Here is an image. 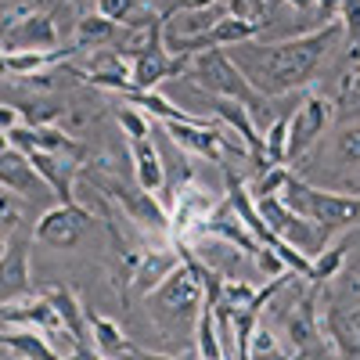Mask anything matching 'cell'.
<instances>
[{"instance_id":"1","label":"cell","mask_w":360,"mask_h":360,"mask_svg":"<svg viewBox=\"0 0 360 360\" xmlns=\"http://www.w3.org/2000/svg\"><path fill=\"white\" fill-rule=\"evenodd\" d=\"M342 33H346L342 22H324L314 33L292 37V40H278V44L245 40L227 51L263 98H281V94H292V90H303L314 83L328 47Z\"/></svg>"},{"instance_id":"2","label":"cell","mask_w":360,"mask_h":360,"mask_svg":"<svg viewBox=\"0 0 360 360\" xmlns=\"http://www.w3.org/2000/svg\"><path fill=\"white\" fill-rule=\"evenodd\" d=\"M144 303H148V314H152L159 332L176 339V335H184L188 328L198 324V317L205 310V288L195 278V270L188 263H180Z\"/></svg>"},{"instance_id":"3","label":"cell","mask_w":360,"mask_h":360,"mask_svg":"<svg viewBox=\"0 0 360 360\" xmlns=\"http://www.w3.org/2000/svg\"><path fill=\"white\" fill-rule=\"evenodd\" d=\"M184 79L205 98H231V101L249 105L252 112H263V105H266V98L249 83V76L238 69V62L231 58L227 47H209V51L191 54Z\"/></svg>"},{"instance_id":"4","label":"cell","mask_w":360,"mask_h":360,"mask_svg":"<svg viewBox=\"0 0 360 360\" xmlns=\"http://www.w3.org/2000/svg\"><path fill=\"white\" fill-rule=\"evenodd\" d=\"M281 198L295 209V213L314 220L328 238H332L335 231H342V227H349V224H360V195L356 191L353 195L349 191H324V188H314L310 180L292 173Z\"/></svg>"},{"instance_id":"5","label":"cell","mask_w":360,"mask_h":360,"mask_svg":"<svg viewBox=\"0 0 360 360\" xmlns=\"http://www.w3.org/2000/svg\"><path fill=\"white\" fill-rule=\"evenodd\" d=\"M256 205H259L266 227L274 231L278 238H285L288 245H295L299 252H307L310 259L328 249V234L314 220H307L303 213H295L281 195H263V198H256Z\"/></svg>"},{"instance_id":"6","label":"cell","mask_w":360,"mask_h":360,"mask_svg":"<svg viewBox=\"0 0 360 360\" xmlns=\"http://www.w3.org/2000/svg\"><path fill=\"white\" fill-rule=\"evenodd\" d=\"M94 224H98L94 213L83 209L79 202H72V205L58 202L47 213H40V220L33 227V242H40L44 249H54V252H72V249L83 245L86 231Z\"/></svg>"},{"instance_id":"7","label":"cell","mask_w":360,"mask_h":360,"mask_svg":"<svg viewBox=\"0 0 360 360\" xmlns=\"http://www.w3.org/2000/svg\"><path fill=\"white\" fill-rule=\"evenodd\" d=\"M285 342L303 360H324V321L317 314V285L292 299L285 314Z\"/></svg>"},{"instance_id":"8","label":"cell","mask_w":360,"mask_h":360,"mask_svg":"<svg viewBox=\"0 0 360 360\" xmlns=\"http://www.w3.org/2000/svg\"><path fill=\"white\" fill-rule=\"evenodd\" d=\"M90 180H94V176H90ZM94 184H98L101 195H108V198H115L119 205H123L127 217H130L134 224H141L144 231H169V227H173V213L162 205V198H159L155 191H144L141 184L130 188V184H123V180H112V176H98Z\"/></svg>"},{"instance_id":"9","label":"cell","mask_w":360,"mask_h":360,"mask_svg":"<svg viewBox=\"0 0 360 360\" xmlns=\"http://www.w3.org/2000/svg\"><path fill=\"white\" fill-rule=\"evenodd\" d=\"M335 119V101L324 94H307L303 105L292 115V130H288V162H299L310 148L324 137V130Z\"/></svg>"},{"instance_id":"10","label":"cell","mask_w":360,"mask_h":360,"mask_svg":"<svg viewBox=\"0 0 360 360\" xmlns=\"http://www.w3.org/2000/svg\"><path fill=\"white\" fill-rule=\"evenodd\" d=\"M58 25L47 11H11L4 15V54L15 51H54Z\"/></svg>"},{"instance_id":"11","label":"cell","mask_w":360,"mask_h":360,"mask_svg":"<svg viewBox=\"0 0 360 360\" xmlns=\"http://www.w3.org/2000/svg\"><path fill=\"white\" fill-rule=\"evenodd\" d=\"M0 288H4V303H18V299L33 295V278H29V238H18V234L4 238Z\"/></svg>"},{"instance_id":"12","label":"cell","mask_w":360,"mask_h":360,"mask_svg":"<svg viewBox=\"0 0 360 360\" xmlns=\"http://www.w3.org/2000/svg\"><path fill=\"white\" fill-rule=\"evenodd\" d=\"M321 321L328 342L342 356H360V299H335Z\"/></svg>"},{"instance_id":"13","label":"cell","mask_w":360,"mask_h":360,"mask_svg":"<svg viewBox=\"0 0 360 360\" xmlns=\"http://www.w3.org/2000/svg\"><path fill=\"white\" fill-rule=\"evenodd\" d=\"M83 83L90 86H101V90H115V94H127V90H134V58H127L123 51H98L94 62H90V69L76 72Z\"/></svg>"},{"instance_id":"14","label":"cell","mask_w":360,"mask_h":360,"mask_svg":"<svg viewBox=\"0 0 360 360\" xmlns=\"http://www.w3.org/2000/svg\"><path fill=\"white\" fill-rule=\"evenodd\" d=\"M8 324L37 328L44 335H65V321L47 295H29V299H18V303H4V328Z\"/></svg>"},{"instance_id":"15","label":"cell","mask_w":360,"mask_h":360,"mask_svg":"<svg viewBox=\"0 0 360 360\" xmlns=\"http://www.w3.org/2000/svg\"><path fill=\"white\" fill-rule=\"evenodd\" d=\"M29 159H33V166L40 169V176L47 180V188L54 191L58 202L72 205L76 202V188L72 180L76 173H83V166L76 162V155H62V152H40V148H33V152H25Z\"/></svg>"},{"instance_id":"16","label":"cell","mask_w":360,"mask_h":360,"mask_svg":"<svg viewBox=\"0 0 360 360\" xmlns=\"http://www.w3.org/2000/svg\"><path fill=\"white\" fill-rule=\"evenodd\" d=\"M0 184H4V191H11V195L29 198L40 188H47V180L40 176V169L33 166V159H29L25 152L4 144V155H0Z\"/></svg>"},{"instance_id":"17","label":"cell","mask_w":360,"mask_h":360,"mask_svg":"<svg viewBox=\"0 0 360 360\" xmlns=\"http://www.w3.org/2000/svg\"><path fill=\"white\" fill-rule=\"evenodd\" d=\"M180 263H184V259H180V249H176V245H173V249H144L130 292H134L137 299H148V295H152V292L173 274Z\"/></svg>"},{"instance_id":"18","label":"cell","mask_w":360,"mask_h":360,"mask_svg":"<svg viewBox=\"0 0 360 360\" xmlns=\"http://www.w3.org/2000/svg\"><path fill=\"white\" fill-rule=\"evenodd\" d=\"M130 144V162H134V180L144 191H155L162 195L166 188V162L159 155V148L152 144V137H134Z\"/></svg>"},{"instance_id":"19","label":"cell","mask_w":360,"mask_h":360,"mask_svg":"<svg viewBox=\"0 0 360 360\" xmlns=\"http://www.w3.org/2000/svg\"><path fill=\"white\" fill-rule=\"evenodd\" d=\"M263 25H266V22H259V18H238V15L227 11V15L195 44V54H198V51H209V47H238V44H245V40H259Z\"/></svg>"},{"instance_id":"20","label":"cell","mask_w":360,"mask_h":360,"mask_svg":"<svg viewBox=\"0 0 360 360\" xmlns=\"http://www.w3.org/2000/svg\"><path fill=\"white\" fill-rule=\"evenodd\" d=\"M44 295L58 307V314H62V321H65V335H69L72 342H83V346H86V339H90V310H83V307L76 303L72 288H65V285H51Z\"/></svg>"},{"instance_id":"21","label":"cell","mask_w":360,"mask_h":360,"mask_svg":"<svg viewBox=\"0 0 360 360\" xmlns=\"http://www.w3.org/2000/svg\"><path fill=\"white\" fill-rule=\"evenodd\" d=\"M90 339H94V349L105 360H127L134 353V346H137V342L127 339V332L115 321H108V317H101L94 310H90Z\"/></svg>"},{"instance_id":"22","label":"cell","mask_w":360,"mask_h":360,"mask_svg":"<svg viewBox=\"0 0 360 360\" xmlns=\"http://www.w3.org/2000/svg\"><path fill=\"white\" fill-rule=\"evenodd\" d=\"M76 47H65V51H15V54H4V72L11 76H40L44 69H51L54 62H65Z\"/></svg>"},{"instance_id":"23","label":"cell","mask_w":360,"mask_h":360,"mask_svg":"<svg viewBox=\"0 0 360 360\" xmlns=\"http://www.w3.org/2000/svg\"><path fill=\"white\" fill-rule=\"evenodd\" d=\"M115 29H119V22H112V18H105L101 11H90V15H83L79 22H76V37H72V47L76 51H90V47H108L112 40H115Z\"/></svg>"},{"instance_id":"24","label":"cell","mask_w":360,"mask_h":360,"mask_svg":"<svg viewBox=\"0 0 360 360\" xmlns=\"http://www.w3.org/2000/svg\"><path fill=\"white\" fill-rule=\"evenodd\" d=\"M4 353H15L22 360H62L44 339V332H8L4 328Z\"/></svg>"},{"instance_id":"25","label":"cell","mask_w":360,"mask_h":360,"mask_svg":"<svg viewBox=\"0 0 360 360\" xmlns=\"http://www.w3.org/2000/svg\"><path fill=\"white\" fill-rule=\"evenodd\" d=\"M349 242H353V238H339L335 245H328L324 252H317V256H314V266H310V274H307V281H310V285H317V288L332 281V278L339 274V270H342V263H346Z\"/></svg>"},{"instance_id":"26","label":"cell","mask_w":360,"mask_h":360,"mask_svg":"<svg viewBox=\"0 0 360 360\" xmlns=\"http://www.w3.org/2000/svg\"><path fill=\"white\" fill-rule=\"evenodd\" d=\"M288 130H292V115L270 119V127L263 134V155L270 166H285L288 162Z\"/></svg>"},{"instance_id":"27","label":"cell","mask_w":360,"mask_h":360,"mask_svg":"<svg viewBox=\"0 0 360 360\" xmlns=\"http://www.w3.org/2000/svg\"><path fill=\"white\" fill-rule=\"evenodd\" d=\"M335 162L360 173V127H346L335 137Z\"/></svg>"},{"instance_id":"28","label":"cell","mask_w":360,"mask_h":360,"mask_svg":"<svg viewBox=\"0 0 360 360\" xmlns=\"http://www.w3.org/2000/svg\"><path fill=\"white\" fill-rule=\"evenodd\" d=\"M115 123L123 127L127 141H134V137H148V134H152V115L141 112L137 105H123V108H119V112H115Z\"/></svg>"},{"instance_id":"29","label":"cell","mask_w":360,"mask_h":360,"mask_svg":"<svg viewBox=\"0 0 360 360\" xmlns=\"http://www.w3.org/2000/svg\"><path fill=\"white\" fill-rule=\"evenodd\" d=\"M288 166H266L263 173H259V180L252 184V195L256 198H263V195H281L285 191V184H288Z\"/></svg>"},{"instance_id":"30","label":"cell","mask_w":360,"mask_h":360,"mask_svg":"<svg viewBox=\"0 0 360 360\" xmlns=\"http://www.w3.org/2000/svg\"><path fill=\"white\" fill-rule=\"evenodd\" d=\"M252 263H256V270H259L263 278H281V274H288V263H285L274 249H270V245H263V249L252 256Z\"/></svg>"},{"instance_id":"31","label":"cell","mask_w":360,"mask_h":360,"mask_svg":"<svg viewBox=\"0 0 360 360\" xmlns=\"http://www.w3.org/2000/svg\"><path fill=\"white\" fill-rule=\"evenodd\" d=\"M339 22H342L346 37H349V47H356L360 44V0H342Z\"/></svg>"},{"instance_id":"32","label":"cell","mask_w":360,"mask_h":360,"mask_svg":"<svg viewBox=\"0 0 360 360\" xmlns=\"http://www.w3.org/2000/svg\"><path fill=\"white\" fill-rule=\"evenodd\" d=\"M98 11H101L105 18H112V22L123 25V22L137 11V0H98Z\"/></svg>"},{"instance_id":"33","label":"cell","mask_w":360,"mask_h":360,"mask_svg":"<svg viewBox=\"0 0 360 360\" xmlns=\"http://www.w3.org/2000/svg\"><path fill=\"white\" fill-rule=\"evenodd\" d=\"M227 8H231V15H238V18H266L270 11H266V0H227Z\"/></svg>"},{"instance_id":"34","label":"cell","mask_w":360,"mask_h":360,"mask_svg":"<svg viewBox=\"0 0 360 360\" xmlns=\"http://www.w3.org/2000/svg\"><path fill=\"white\" fill-rule=\"evenodd\" d=\"M220 0H169L166 15H176V11H195V8H213Z\"/></svg>"},{"instance_id":"35","label":"cell","mask_w":360,"mask_h":360,"mask_svg":"<svg viewBox=\"0 0 360 360\" xmlns=\"http://www.w3.org/2000/svg\"><path fill=\"white\" fill-rule=\"evenodd\" d=\"M18 119H22V108L4 101V108H0V130H4V134H8V130H15V127H18Z\"/></svg>"},{"instance_id":"36","label":"cell","mask_w":360,"mask_h":360,"mask_svg":"<svg viewBox=\"0 0 360 360\" xmlns=\"http://www.w3.org/2000/svg\"><path fill=\"white\" fill-rule=\"evenodd\" d=\"M339 8H342V0H317L321 22H339Z\"/></svg>"},{"instance_id":"37","label":"cell","mask_w":360,"mask_h":360,"mask_svg":"<svg viewBox=\"0 0 360 360\" xmlns=\"http://www.w3.org/2000/svg\"><path fill=\"white\" fill-rule=\"evenodd\" d=\"M342 94H346L349 101H360V72L349 76V79H342Z\"/></svg>"},{"instance_id":"38","label":"cell","mask_w":360,"mask_h":360,"mask_svg":"<svg viewBox=\"0 0 360 360\" xmlns=\"http://www.w3.org/2000/svg\"><path fill=\"white\" fill-rule=\"evenodd\" d=\"M127 360H176V356H166V353H148V349L134 346V353H130Z\"/></svg>"},{"instance_id":"39","label":"cell","mask_w":360,"mask_h":360,"mask_svg":"<svg viewBox=\"0 0 360 360\" xmlns=\"http://www.w3.org/2000/svg\"><path fill=\"white\" fill-rule=\"evenodd\" d=\"M285 4H288L292 11H299V15H307V11L317 8V0H285Z\"/></svg>"},{"instance_id":"40","label":"cell","mask_w":360,"mask_h":360,"mask_svg":"<svg viewBox=\"0 0 360 360\" xmlns=\"http://www.w3.org/2000/svg\"><path fill=\"white\" fill-rule=\"evenodd\" d=\"M274 4H281V0H266V11H270V8H274Z\"/></svg>"}]
</instances>
